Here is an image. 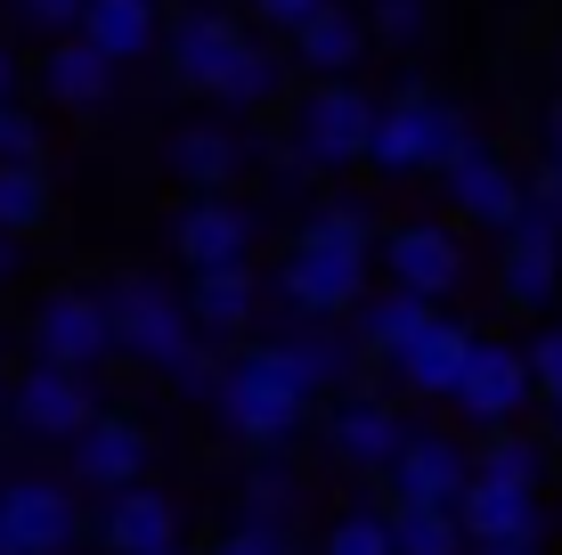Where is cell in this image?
Instances as JSON below:
<instances>
[{
    "instance_id": "obj_36",
    "label": "cell",
    "mask_w": 562,
    "mask_h": 555,
    "mask_svg": "<svg viewBox=\"0 0 562 555\" xmlns=\"http://www.w3.org/2000/svg\"><path fill=\"white\" fill-rule=\"evenodd\" d=\"M521 368H530V400H562V328H538Z\"/></svg>"
},
{
    "instance_id": "obj_45",
    "label": "cell",
    "mask_w": 562,
    "mask_h": 555,
    "mask_svg": "<svg viewBox=\"0 0 562 555\" xmlns=\"http://www.w3.org/2000/svg\"><path fill=\"white\" fill-rule=\"evenodd\" d=\"M547 409H554V442H562V400H547Z\"/></svg>"
},
{
    "instance_id": "obj_13",
    "label": "cell",
    "mask_w": 562,
    "mask_h": 555,
    "mask_svg": "<svg viewBox=\"0 0 562 555\" xmlns=\"http://www.w3.org/2000/svg\"><path fill=\"white\" fill-rule=\"evenodd\" d=\"M74 490L57 482H9L0 490V555H66L74 547Z\"/></svg>"
},
{
    "instance_id": "obj_22",
    "label": "cell",
    "mask_w": 562,
    "mask_h": 555,
    "mask_svg": "<svg viewBox=\"0 0 562 555\" xmlns=\"http://www.w3.org/2000/svg\"><path fill=\"white\" fill-rule=\"evenodd\" d=\"M464 352H473V328H464V319H440V311H432V319H424V335L392 359V368H400V385H408V392L449 400L457 368H464Z\"/></svg>"
},
{
    "instance_id": "obj_25",
    "label": "cell",
    "mask_w": 562,
    "mask_h": 555,
    "mask_svg": "<svg viewBox=\"0 0 562 555\" xmlns=\"http://www.w3.org/2000/svg\"><path fill=\"white\" fill-rule=\"evenodd\" d=\"M74 33H82L106 66H131V57L155 49L164 25H155V0H82V25H74Z\"/></svg>"
},
{
    "instance_id": "obj_44",
    "label": "cell",
    "mask_w": 562,
    "mask_h": 555,
    "mask_svg": "<svg viewBox=\"0 0 562 555\" xmlns=\"http://www.w3.org/2000/svg\"><path fill=\"white\" fill-rule=\"evenodd\" d=\"M0 99H9V49H0Z\"/></svg>"
},
{
    "instance_id": "obj_35",
    "label": "cell",
    "mask_w": 562,
    "mask_h": 555,
    "mask_svg": "<svg viewBox=\"0 0 562 555\" xmlns=\"http://www.w3.org/2000/svg\"><path fill=\"white\" fill-rule=\"evenodd\" d=\"M212 555H302V547H294V523H261V514H245Z\"/></svg>"
},
{
    "instance_id": "obj_29",
    "label": "cell",
    "mask_w": 562,
    "mask_h": 555,
    "mask_svg": "<svg viewBox=\"0 0 562 555\" xmlns=\"http://www.w3.org/2000/svg\"><path fill=\"white\" fill-rule=\"evenodd\" d=\"M392 514V555H464L457 507H383Z\"/></svg>"
},
{
    "instance_id": "obj_1",
    "label": "cell",
    "mask_w": 562,
    "mask_h": 555,
    "mask_svg": "<svg viewBox=\"0 0 562 555\" xmlns=\"http://www.w3.org/2000/svg\"><path fill=\"white\" fill-rule=\"evenodd\" d=\"M99 302H106V335H114V352H131L139 368L180 376L188 392H212V376H221V359H212V335H196L188 302L171 295L164 278H114Z\"/></svg>"
},
{
    "instance_id": "obj_46",
    "label": "cell",
    "mask_w": 562,
    "mask_h": 555,
    "mask_svg": "<svg viewBox=\"0 0 562 555\" xmlns=\"http://www.w3.org/2000/svg\"><path fill=\"white\" fill-rule=\"evenodd\" d=\"M0 417H9V385H0Z\"/></svg>"
},
{
    "instance_id": "obj_16",
    "label": "cell",
    "mask_w": 562,
    "mask_h": 555,
    "mask_svg": "<svg viewBox=\"0 0 562 555\" xmlns=\"http://www.w3.org/2000/svg\"><path fill=\"white\" fill-rule=\"evenodd\" d=\"M457 531L473 547H538V531H547V514H538V490H514V482H464L457 499Z\"/></svg>"
},
{
    "instance_id": "obj_40",
    "label": "cell",
    "mask_w": 562,
    "mask_h": 555,
    "mask_svg": "<svg viewBox=\"0 0 562 555\" xmlns=\"http://www.w3.org/2000/svg\"><path fill=\"white\" fill-rule=\"evenodd\" d=\"M254 9H261V25H278V33H294V25H302V16H318V9H326V0H254Z\"/></svg>"
},
{
    "instance_id": "obj_34",
    "label": "cell",
    "mask_w": 562,
    "mask_h": 555,
    "mask_svg": "<svg viewBox=\"0 0 562 555\" xmlns=\"http://www.w3.org/2000/svg\"><path fill=\"white\" fill-rule=\"evenodd\" d=\"M359 25H375L392 49H424V33H432V0H367Z\"/></svg>"
},
{
    "instance_id": "obj_24",
    "label": "cell",
    "mask_w": 562,
    "mask_h": 555,
    "mask_svg": "<svg viewBox=\"0 0 562 555\" xmlns=\"http://www.w3.org/2000/svg\"><path fill=\"white\" fill-rule=\"evenodd\" d=\"M164 156H171V171H180L196 197H221V188L245 171V140H237V131H221V123H188V131H171Z\"/></svg>"
},
{
    "instance_id": "obj_39",
    "label": "cell",
    "mask_w": 562,
    "mask_h": 555,
    "mask_svg": "<svg viewBox=\"0 0 562 555\" xmlns=\"http://www.w3.org/2000/svg\"><path fill=\"white\" fill-rule=\"evenodd\" d=\"M16 16L42 25V33H74V25H82V0H16Z\"/></svg>"
},
{
    "instance_id": "obj_4",
    "label": "cell",
    "mask_w": 562,
    "mask_h": 555,
    "mask_svg": "<svg viewBox=\"0 0 562 555\" xmlns=\"http://www.w3.org/2000/svg\"><path fill=\"white\" fill-rule=\"evenodd\" d=\"M367 123H375V99L351 82V74H335V82H310L294 99V164L310 171H351L359 147H367Z\"/></svg>"
},
{
    "instance_id": "obj_42",
    "label": "cell",
    "mask_w": 562,
    "mask_h": 555,
    "mask_svg": "<svg viewBox=\"0 0 562 555\" xmlns=\"http://www.w3.org/2000/svg\"><path fill=\"white\" fill-rule=\"evenodd\" d=\"M16 270V237H0V278H9Z\"/></svg>"
},
{
    "instance_id": "obj_37",
    "label": "cell",
    "mask_w": 562,
    "mask_h": 555,
    "mask_svg": "<svg viewBox=\"0 0 562 555\" xmlns=\"http://www.w3.org/2000/svg\"><path fill=\"white\" fill-rule=\"evenodd\" d=\"M25 156H42V123L0 99V164H25Z\"/></svg>"
},
{
    "instance_id": "obj_5",
    "label": "cell",
    "mask_w": 562,
    "mask_h": 555,
    "mask_svg": "<svg viewBox=\"0 0 562 555\" xmlns=\"http://www.w3.org/2000/svg\"><path fill=\"white\" fill-rule=\"evenodd\" d=\"M285 302L302 319H351V302L367 295V245H326V237H294L285 254Z\"/></svg>"
},
{
    "instance_id": "obj_43",
    "label": "cell",
    "mask_w": 562,
    "mask_h": 555,
    "mask_svg": "<svg viewBox=\"0 0 562 555\" xmlns=\"http://www.w3.org/2000/svg\"><path fill=\"white\" fill-rule=\"evenodd\" d=\"M473 555H538V547H473Z\"/></svg>"
},
{
    "instance_id": "obj_9",
    "label": "cell",
    "mask_w": 562,
    "mask_h": 555,
    "mask_svg": "<svg viewBox=\"0 0 562 555\" xmlns=\"http://www.w3.org/2000/svg\"><path fill=\"white\" fill-rule=\"evenodd\" d=\"M9 417L25 433H42V442H74V433L90 425V417H99V385H90L82 368H25L9 385Z\"/></svg>"
},
{
    "instance_id": "obj_11",
    "label": "cell",
    "mask_w": 562,
    "mask_h": 555,
    "mask_svg": "<svg viewBox=\"0 0 562 555\" xmlns=\"http://www.w3.org/2000/svg\"><path fill=\"white\" fill-rule=\"evenodd\" d=\"M497 237H506V254H497V295H506V311H530V319L554 311L562 302V254H554L562 229L521 213L514 229H497Z\"/></svg>"
},
{
    "instance_id": "obj_26",
    "label": "cell",
    "mask_w": 562,
    "mask_h": 555,
    "mask_svg": "<svg viewBox=\"0 0 562 555\" xmlns=\"http://www.w3.org/2000/svg\"><path fill=\"white\" fill-rule=\"evenodd\" d=\"M294 57L318 82H335V74H351L359 57H367V25H359V9H342V0H326L318 16H302L294 25Z\"/></svg>"
},
{
    "instance_id": "obj_10",
    "label": "cell",
    "mask_w": 562,
    "mask_h": 555,
    "mask_svg": "<svg viewBox=\"0 0 562 555\" xmlns=\"http://www.w3.org/2000/svg\"><path fill=\"white\" fill-rule=\"evenodd\" d=\"M33 343H42L49 368H99V359L114 352L106 335V302L82 295V286H57V295H42V311H33Z\"/></svg>"
},
{
    "instance_id": "obj_38",
    "label": "cell",
    "mask_w": 562,
    "mask_h": 555,
    "mask_svg": "<svg viewBox=\"0 0 562 555\" xmlns=\"http://www.w3.org/2000/svg\"><path fill=\"white\" fill-rule=\"evenodd\" d=\"M521 213H530V221H547V229H562V171H554V164L538 171L530 188H521Z\"/></svg>"
},
{
    "instance_id": "obj_18",
    "label": "cell",
    "mask_w": 562,
    "mask_h": 555,
    "mask_svg": "<svg viewBox=\"0 0 562 555\" xmlns=\"http://www.w3.org/2000/svg\"><path fill=\"white\" fill-rule=\"evenodd\" d=\"M99 547L106 555H180V514H171V499H164V490H147V482L106 490Z\"/></svg>"
},
{
    "instance_id": "obj_47",
    "label": "cell",
    "mask_w": 562,
    "mask_h": 555,
    "mask_svg": "<svg viewBox=\"0 0 562 555\" xmlns=\"http://www.w3.org/2000/svg\"><path fill=\"white\" fill-rule=\"evenodd\" d=\"M554 254H562V237H554Z\"/></svg>"
},
{
    "instance_id": "obj_2",
    "label": "cell",
    "mask_w": 562,
    "mask_h": 555,
    "mask_svg": "<svg viewBox=\"0 0 562 555\" xmlns=\"http://www.w3.org/2000/svg\"><path fill=\"white\" fill-rule=\"evenodd\" d=\"M212 409H221V425L237 433V442L285 449L310 425V385L294 376V359H285L278 343H245V352L221 359V376H212Z\"/></svg>"
},
{
    "instance_id": "obj_41",
    "label": "cell",
    "mask_w": 562,
    "mask_h": 555,
    "mask_svg": "<svg viewBox=\"0 0 562 555\" xmlns=\"http://www.w3.org/2000/svg\"><path fill=\"white\" fill-rule=\"evenodd\" d=\"M547 140H554V171H562V107L547 114Z\"/></svg>"
},
{
    "instance_id": "obj_17",
    "label": "cell",
    "mask_w": 562,
    "mask_h": 555,
    "mask_svg": "<svg viewBox=\"0 0 562 555\" xmlns=\"http://www.w3.org/2000/svg\"><path fill=\"white\" fill-rule=\"evenodd\" d=\"M147 457H155V442H147V425H131V417H90L82 433H74V482H90V490H131L147 474Z\"/></svg>"
},
{
    "instance_id": "obj_14",
    "label": "cell",
    "mask_w": 562,
    "mask_h": 555,
    "mask_svg": "<svg viewBox=\"0 0 562 555\" xmlns=\"http://www.w3.org/2000/svg\"><path fill=\"white\" fill-rule=\"evenodd\" d=\"M440 171H449V204H457L464 221H481V229H514L521 221V171L497 156V147L464 140Z\"/></svg>"
},
{
    "instance_id": "obj_32",
    "label": "cell",
    "mask_w": 562,
    "mask_h": 555,
    "mask_svg": "<svg viewBox=\"0 0 562 555\" xmlns=\"http://www.w3.org/2000/svg\"><path fill=\"white\" fill-rule=\"evenodd\" d=\"M294 507H302L294 466H285V457H261V466L245 474V514H261V523H294Z\"/></svg>"
},
{
    "instance_id": "obj_6",
    "label": "cell",
    "mask_w": 562,
    "mask_h": 555,
    "mask_svg": "<svg viewBox=\"0 0 562 555\" xmlns=\"http://www.w3.org/2000/svg\"><path fill=\"white\" fill-rule=\"evenodd\" d=\"M245 42H254V33H245L237 16H221V9H188L171 33H155L164 74L180 90H204V99H221V82H228V66L245 57Z\"/></svg>"
},
{
    "instance_id": "obj_23",
    "label": "cell",
    "mask_w": 562,
    "mask_h": 555,
    "mask_svg": "<svg viewBox=\"0 0 562 555\" xmlns=\"http://www.w3.org/2000/svg\"><path fill=\"white\" fill-rule=\"evenodd\" d=\"M351 343L367 359H383V368H392L400 352H408V343L424 335V319H432V302H416V295H400V286H383V295H359L351 302Z\"/></svg>"
},
{
    "instance_id": "obj_3",
    "label": "cell",
    "mask_w": 562,
    "mask_h": 555,
    "mask_svg": "<svg viewBox=\"0 0 562 555\" xmlns=\"http://www.w3.org/2000/svg\"><path fill=\"white\" fill-rule=\"evenodd\" d=\"M464 140H473V131H464V114L440 99V90H400V99H383V107H375L359 164L392 171V180H400V171H440Z\"/></svg>"
},
{
    "instance_id": "obj_15",
    "label": "cell",
    "mask_w": 562,
    "mask_h": 555,
    "mask_svg": "<svg viewBox=\"0 0 562 555\" xmlns=\"http://www.w3.org/2000/svg\"><path fill=\"white\" fill-rule=\"evenodd\" d=\"M400 442H408V425H400V409L383 392H342L326 409V457H342L351 474H383Z\"/></svg>"
},
{
    "instance_id": "obj_33",
    "label": "cell",
    "mask_w": 562,
    "mask_h": 555,
    "mask_svg": "<svg viewBox=\"0 0 562 555\" xmlns=\"http://www.w3.org/2000/svg\"><path fill=\"white\" fill-rule=\"evenodd\" d=\"M278 90H285V66L261 42H245V57L228 66V82H221V107H269Z\"/></svg>"
},
{
    "instance_id": "obj_31",
    "label": "cell",
    "mask_w": 562,
    "mask_h": 555,
    "mask_svg": "<svg viewBox=\"0 0 562 555\" xmlns=\"http://www.w3.org/2000/svg\"><path fill=\"white\" fill-rule=\"evenodd\" d=\"M318 555H392V514L383 507H342L335 523H326Z\"/></svg>"
},
{
    "instance_id": "obj_12",
    "label": "cell",
    "mask_w": 562,
    "mask_h": 555,
    "mask_svg": "<svg viewBox=\"0 0 562 555\" xmlns=\"http://www.w3.org/2000/svg\"><path fill=\"white\" fill-rule=\"evenodd\" d=\"M383 270H392L400 295L440 302L464 278V245H457V229H440V221H400L392 237H383Z\"/></svg>"
},
{
    "instance_id": "obj_8",
    "label": "cell",
    "mask_w": 562,
    "mask_h": 555,
    "mask_svg": "<svg viewBox=\"0 0 562 555\" xmlns=\"http://www.w3.org/2000/svg\"><path fill=\"white\" fill-rule=\"evenodd\" d=\"M449 409H464V425H514L530 409V368H521L514 343H481L464 352L457 385H449Z\"/></svg>"
},
{
    "instance_id": "obj_20",
    "label": "cell",
    "mask_w": 562,
    "mask_h": 555,
    "mask_svg": "<svg viewBox=\"0 0 562 555\" xmlns=\"http://www.w3.org/2000/svg\"><path fill=\"white\" fill-rule=\"evenodd\" d=\"M261 311V278L245 262H221V270H188V319L196 335H245Z\"/></svg>"
},
{
    "instance_id": "obj_27",
    "label": "cell",
    "mask_w": 562,
    "mask_h": 555,
    "mask_svg": "<svg viewBox=\"0 0 562 555\" xmlns=\"http://www.w3.org/2000/svg\"><path fill=\"white\" fill-rule=\"evenodd\" d=\"M42 90H49L57 107H99L106 90H114V66L82 42V33H57V49L42 57Z\"/></svg>"
},
{
    "instance_id": "obj_7",
    "label": "cell",
    "mask_w": 562,
    "mask_h": 555,
    "mask_svg": "<svg viewBox=\"0 0 562 555\" xmlns=\"http://www.w3.org/2000/svg\"><path fill=\"white\" fill-rule=\"evenodd\" d=\"M464 482H473V449H464L457 433H408V442L392 449V466H383L392 507H457Z\"/></svg>"
},
{
    "instance_id": "obj_19",
    "label": "cell",
    "mask_w": 562,
    "mask_h": 555,
    "mask_svg": "<svg viewBox=\"0 0 562 555\" xmlns=\"http://www.w3.org/2000/svg\"><path fill=\"white\" fill-rule=\"evenodd\" d=\"M171 245H180L188 270H221V262H245L254 254V213L228 197H196L180 221H171Z\"/></svg>"
},
{
    "instance_id": "obj_21",
    "label": "cell",
    "mask_w": 562,
    "mask_h": 555,
    "mask_svg": "<svg viewBox=\"0 0 562 555\" xmlns=\"http://www.w3.org/2000/svg\"><path fill=\"white\" fill-rule=\"evenodd\" d=\"M278 352L294 359V376L310 385V400H318V392H359L367 352H359V343L335 328V319H310V328H294V335L278 343Z\"/></svg>"
},
{
    "instance_id": "obj_30",
    "label": "cell",
    "mask_w": 562,
    "mask_h": 555,
    "mask_svg": "<svg viewBox=\"0 0 562 555\" xmlns=\"http://www.w3.org/2000/svg\"><path fill=\"white\" fill-rule=\"evenodd\" d=\"M473 474H481V482H514V490H538V474H547V457H538V442H521V433L490 425V442L473 449Z\"/></svg>"
},
{
    "instance_id": "obj_28",
    "label": "cell",
    "mask_w": 562,
    "mask_h": 555,
    "mask_svg": "<svg viewBox=\"0 0 562 555\" xmlns=\"http://www.w3.org/2000/svg\"><path fill=\"white\" fill-rule=\"evenodd\" d=\"M49 171L42 156H25V164H0V237H33V229L49 221Z\"/></svg>"
}]
</instances>
